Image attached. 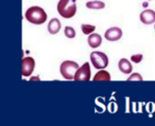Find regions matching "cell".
Masks as SVG:
<instances>
[{
  "label": "cell",
  "mask_w": 155,
  "mask_h": 126,
  "mask_svg": "<svg viewBox=\"0 0 155 126\" xmlns=\"http://www.w3.org/2000/svg\"><path fill=\"white\" fill-rule=\"evenodd\" d=\"M25 17L31 24H41L47 20V14L41 7H31L26 11Z\"/></svg>",
  "instance_id": "cell-1"
},
{
  "label": "cell",
  "mask_w": 155,
  "mask_h": 126,
  "mask_svg": "<svg viewBox=\"0 0 155 126\" xmlns=\"http://www.w3.org/2000/svg\"><path fill=\"white\" fill-rule=\"evenodd\" d=\"M58 12L63 18H72L77 13L75 0H60L58 3Z\"/></svg>",
  "instance_id": "cell-2"
},
{
  "label": "cell",
  "mask_w": 155,
  "mask_h": 126,
  "mask_svg": "<svg viewBox=\"0 0 155 126\" xmlns=\"http://www.w3.org/2000/svg\"><path fill=\"white\" fill-rule=\"evenodd\" d=\"M80 68L79 65L73 60H64L60 66L61 74L65 79H74V74Z\"/></svg>",
  "instance_id": "cell-3"
},
{
  "label": "cell",
  "mask_w": 155,
  "mask_h": 126,
  "mask_svg": "<svg viewBox=\"0 0 155 126\" xmlns=\"http://www.w3.org/2000/svg\"><path fill=\"white\" fill-rule=\"evenodd\" d=\"M91 62L95 69H104L108 65V57L101 51H94L91 53Z\"/></svg>",
  "instance_id": "cell-4"
},
{
  "label": "cell",
  "mask_w": 155,
  "mask_h": 126,
  "mask_svg": "<svg viewBox=\"0 0 155 126\" xmlns=\"http://www.w3.org/2000/svg\"><path fill=\"white\" fill-rule=\"evenodd\" d=\"M91 79V66L88 63L83 64L74 74V81L87 82Z\"/></svg>",
  "instance_id": "cell-5"
},
{
  "label": "cell",
  "mask_w": 155,
  "mask_h": 126,
  "mask_svg": "<svg viewBox=\"0 0 155 126\" xmlns=\"http://www.w3.org/2000/svg\"><path fill=\"white\" fill-rule=\"evenodd\" d=\"M34 68H35V60H33L32 57L28 56V57L22 58V63H21L22 76H25V77L30 76V75L32 74Z\"/></svg>",
  "instance_id": "cell-6"
},
{
  "label": "cell",
  "mask_w": 155,
  "mask_h": 126,
  "mask_svg": "<svg viewBox=\"0 0 155 126\" xmlns=\"http://www.w3.org/2000/svg\"><path fill=\"white\" fill-rule=\"evenodd\" d=\"M104 37L110 41L119 40L122 37V30L120 28H118V27H113V28H110L106 31L105 34H104Z\"/></svg>",
  "instance_id": "cell-7"
},
{
  "label": "cell",
  "mask_w": 155,
  "mask_h": 126,
  "mask_svg": "<svg viewBox=\"0 0 155 126\" xmlns=\"http://www.w3.org/2000/svg\"><path fill=\"white\" fill-rule=\"evenodd\" d=\"M140 21L144 24H151L155 22V12L153 10H144L140 13Z\"/></svg>",
  "instance_id": "cell-8"
},
{
  "label": "cell",
  "mask_w": 155,
  "mask_h": 126,
  "mask_svg": "<svg viewBox=\"0 0 155 126\" xmlns=\"http://www.w3.org/2000/svg\"><path fill=\"white\" fill-rule=\"evenodd\" d=\"M87 43L91 46V48H98L100 45L102 44V37L100 34H97V33H91L89 34L88 38H87Z\"/></svg>",
  "instance_id": "cell-9"
},
{
  "label": "cell",
  "mask_w": 155,
  "mask_h": 126,
  "mask_svg": "<svg viewBox=\"0 0 155 126\" xmlns=\"http://www.w3.org/2000/svg\"><path fill=\"white\" fill-rule=\"evenodd\" d=\"M118 68H119V70H120L122 73H124V74H129V73H131L132 70H133L132 64L127 60V58H121V60H119Z\"/></svg>",
  "instance_id": "cell-10"
},
{
  "label": "cell",
  "mask_w": 155,
  "mask_h": 126,
  "mask_svg": "<svg viewBox=\"0 0 155 126\" xmlns=\"http://www.w3.org/2000/svg\"><path fill=\"white\" fill-rule=\"evenodd\" d=\"M61 30V21L58 18H52L48 24V31L50 34H58Z\"/></svg>",
  "instance_id": "cell-11"
},
{
  "label": "cell",
  "mask_w": 155,
  "mask_h": 126,
  "mask_svg": "<svg viewBox=\"0 0 155 126\" xmlns=\"http://www.w3.org/2000/svg\"><path fill=\"white\" fill-rule=\"evenodd\" d=\"M112 77H110V74L105 70H100L97 74L94 76V81H110Z\"/></svg>",
  "instance_id": "cell-12"
},
{
  "label": "cell",
  "mask_w": 155,
  "mask_h": 126,
  "mask_svg": "<svg viewBox=\"0 0 155 126\" xmlns=\"http://www.w3.org/2000/svg\"><path fill=\"white\" fill-rule=\"evenodd\" d=\"M86 7L91 10H101L105 7V3L100 0H95V1H88L86 3Z\"/></svg>",
  "instance_id": "cell-13"
},
{
  "label": "cell",
  "mask_w": 155,
  "mask_h": 126,
  "mask_svg": "<svg viewBox=\"0 0 155 126\" xmlns=\"http://www.w3.org/2000/svg\"><path fill=\"white\" fill-rule=\"evenodd\" d=\"M81 29H82V32L84 33L85 35H89V34H91V33H94V31L96 30V27L91 26V24H83L82 26H81Z\"/></svg>",
  "instance_id": "cell-14"
},
{
  "label": "cell",
  "mask_w": 155,
  "mask_h": 126,
  "mask_svg": "<svg viewBox=\"0 0 155 126\" xmlns=\"http://www.w3.org/2000/svg\"><path fill=\"white\" fill-rule=\"evenodd\" d=\"M64 33L66 35V37H68V38H73L75 36V30L72 27H66L64 30Z\"/></svg>",
  "instance_id": "cell-15"
},
{
  "label": "cell",
  "mask_w": 155,
  "mask_h": 126,
  "mask_svg": "<svg viewBox=\"0 0 155 126\" xmlns=\"http://www.w3.org/2000/svg\"><path fill=\"white\" fill-rule=\"evenodd\" d=\"M142 58H143V55H142V54H136V55L131 56V60L134 63H136V64H138V63L141 62Z\"/></svg>",
  "instance_id": "cell-16"
},
{
  "label": "cell",
  "mask_w": 155,
  "mask_h": 126,
  "mask_svg": "<svg viewBox=\"0 0 155 126\" xmlns=\"http://www.w3.org/2000/svg\"><path fill=\"white\" fill-rule=\"evenodd\" d=\"M142 77H141V75L139 74V73H134V74H132L131 76L127 79V81L129 82H131V81H142Z\"/></svg>",
  "instance_id": "cell-17"
},
{
  "label": "cell",
  "mask_w": 155,
  "mask_h": 126,
  "mask_svg": "<svg viewBox=\"0 0 155 126\" xmlns=\"http://www.w3.org/2000/svg\"><path fill=\"white\" fill-rule=\"evenodd\" d=\"M154 29H155V24H154Z\"/></svg>",
  "instance_id": "cell-18"
}]
</instances>
